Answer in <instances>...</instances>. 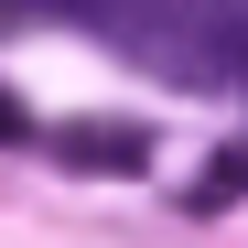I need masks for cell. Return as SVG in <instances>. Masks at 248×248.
I'll return each mask as SVG.
<instances>
[{
	"label": "cell",
	"instance_id": "cell-3",
	"mask_svg": "<svg viewBox=\"0 0 248 248\" xmlns=\"http://www.w3.org/2000/svg\"><path fill=\"white\" fill-rule=\"evenodd\" d=\"M0 140H44V130H32V108H22L11 87H0Z\"/></svg>",
	"mask_w": 248,
	"mask_h": 248
},
{
	"label": "cell",
	"instance_id": "cell-1",
	"mask_svg": "<svg viewBox=\"0 0 248 248\" xmlns=\"http://www.w3.org/2000/svg\"><path fill=\"white\" fill-rule=\"evenodd\" d=\"M44 162L54 173H87V184H119V173H151V130L140 119H54Z\"/></svg>",
	"mask_w": 248,
	"mask_h": 248
},
{
	"label": "cell",
	"instance_id": "cell-2",
	"mask_svg": "<svg viewBox=\"0 0 248 248\" xmlns=\"http://www.w3.org/2000/svg\"><path fill=\"white\" fill-rule=\"evenodd\" d=\"M237 205H248V140L205 151V173L184 184V216H237Z\"/></svg>",
	"mask_w": 248,
	"mask_h": 248
}]
</instances>
